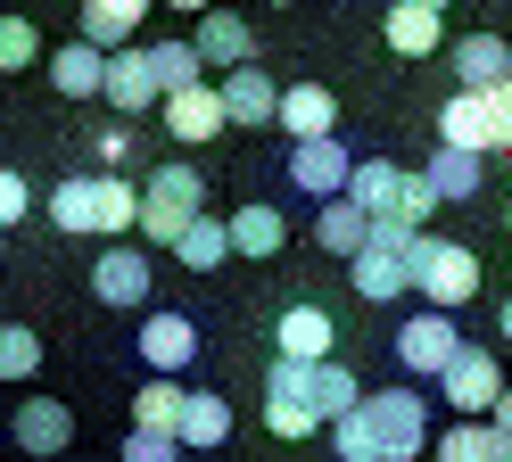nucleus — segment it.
I'll list each match as a JSON object with an SVG mask.
<instances>
[{
  "label": "nucleus",
  "mask_w": 512,
  "mask_h": 462,
  "mask_svg": "<svg viewBox=\"0 0 512 462\" xmlns=\"http://www.w3.org/2000/svg\"><path fill=\"white\" fill-rule=\"evenodd\" d=\"M314 240H323L331 256L356 264V256H364V240H372V215H364V207H347V198H323V215H314Z\"/></svg>",
  "instance_id": "obj_24"
},
{
  "label": "nucleus",
  "mask_w": 512,
  "mask_h": 462,
  "mask_svg": "<svg viewBox=\"0 0 512 462\" xmlns=\"http://www.w3.org/2000/svg\"><path fill=\"white\" fill-rule=\"evenodd\" d=\"M430 454L438 462H512V438L496 421H455V429H438L430 438Z\"/></svg>",
  "instance_id": "obj_21"
},
{
  "label": "nucleus",
  "mask_w": 512,
  "mask_h": 462,
  "mask_svg": "<svg viewBox=\"0 0 512 462\" xmlns=\"http://www.w3.org/2000/svg\"><path fill=\"white\" fill-rule=\"evenodd\" d=\"M207 215V182H199V165H157V174L141 182V248H174L190 223Z\"/></svg>",
  "instance_id": "obj_4"
},
{
  "label": "nucleus",
  "mask_w": 512,
  "mask_h": 462,
  "mask_svg": "<svg viewBox=\"0 0 512 462\" xmlns=\"http://www.w3.org/2000/svg\"><path fill=\"white\" fill-rule=\"evenodd\" d=\"M471 99H479V149H512V83L471 91Z\"/></svg>",
  "instance_id": "obj_34"
},
{
  "label": "nucleus",
  "mask_w": 512,
  "mask_h": 462,
  "mask_svg": "<svg viewBox=\"0 0 512 462\" xmlns=\"http://www.w3.org/2000/svg\"><path fill=\"white\" fill-rule=\"evenodd\" d=\"M405 9H430V17H446V9H455V0H405Z\"/></svg>",
  "instance_id": "obj_39"
},
{
  "label": "nucleus",
  "mask_w": 512,
  "mask_h": 462,
  "mask_svg": "<svg viewBox=\"0 0 512 462\" xmlns=\"http://www.w3.org/2000/svg\"><path fill=\"white\" fill-rule=\"evenodd\" d=\"M389 347H397V363H405V372L438 380L446 363L463 355V330H455V314H430V306H422V314H405V330H397Z\"/></svg>",
  "instance_id": "obj_8"
},
{
  "label": "nucleus",
  "mask_w": 512,
  "mask_h": 462,
  "mask_svg": "<svg viewBox=\"0 0 512 462\" xmlns=\"http://www.w3.org/2000/svg\"><path fill=\"white\" fill-rule=\"evenodd\" d=\"M413 289L430 297V314H455V306H471V297H479V256L422 231V240H413Z\"/></svg>",
  "instance_id": "obj_5"
},
{
  "label": "nucleus",
  "mask_w": 512,
  "mask_h": 462,
  "mask_svg": "<svg viewBox=\"0 0 512 462\" xmlns=\"http://www.w3.org/2000/svg\"><path fill=\"white\" fill-rule=\"evenodd\" d=\"M50 83L67 91V99H91V91L108 83V58L91 50V42H67V50H50Z\"/></svg>",
  "instance_id": "obj_26"
},
{
  "label": "nucleus",
  "mask_w": 512,
  "mask_h": 462,
  "mask_svg": "<svg viewBox=\"0 0 512 462\" xmlns=\"http://www.w3.org/2000/svg\"><path fill=\"white\" fill-rule=\"evenodd\" d=\"M149 75H157V91H190V83H207V66H199V50L190 42H149Z\"/></svg>",
  "instance_id": "obj_29"
},
{
  "label": "nucleus",
  "mask_w": 512,
  "mask_h": 462,
  "mask_svg": "<svg viewBox=\"0 0 512 462\" xmlns=\"http://www.w3.org/2000/svg\"><path fill=\"white\" fill-rule=\"evenodd\" d=\"M182 396H190V388H174V380H141V396H133V429H157V438H174Z\"/></svg>",
  "instance_id": "obj_30"
},
{
  "label": "nucleus",
  "mask_w": 512,
  "mask_h": 462,
  "mask_svg": "<svg viewBox=\"0 0 512 462\" xmlns=\"http://www.w3.org/2000/svg\"><path fill=\"white\" fill-rule=\"evenodd\" d=\"M223 231H232V256H281V248H290V223H281V207H240Z\"/></svg>",
  "instance_id": "obj_25"
},
{
  "label": "nucleus",
  "mask_w": 512,
  "mask_h": 462,
  "mask_svg": "<svg viewBox=\"0 0 512 462\" xmlns=\"http://www.w3.org/2000/svg\"><path fill=\"white\" fill-rule=\"evenodd\" d=\"M42 372V339L25 322H0V380H34Z\"/></svg>",
  "instance_id": "obj_33"
},
{
  "label": "nucleus",
  "mask_w": 512,
  "mask_h": 462,
  "mask_svg": "<svg viewBox=\"0 0 512 462\" xmlns=\"http://www.w3.org/2000/svg\"><path fill=\"white\" fill-rule=\"evenodd\" d=\"M17 446H25V454H67V446H75V405H58V396L17 405Z\"/></svg>",
  "instance_id": "obj_19"
},
{
  "label": "nucleus",
  "mask_w": 512,
  "mask_h": 462,
  "mask_svg": "<svg viewBox=\"0 0 512 462\" xmlns=\"http://www.w3.org/2000/svg\"><path fill=\"white\" fill-rule=\"evenodd\" d=\"M265 9H290V0H265Z\"/></svg>",
  "instance_id": "obj_42"
},
{
  "label": "nucleus",
  "mask_w": 512,
  "mask_h": 462,
  "mask_svg": "<svg viewBox=\"0 0 512 462\" xmlns=\"http://www.w3.org/2000/svg\"><path fill=\"white\" fill-rule=\"evenodd\" d=\"M190 50H199V66H256V33H248V17L240 9H207L199 17V33H190Z\"/></svg>",
  "instance_id": "obj_10"
},
{
  "label": "nucleus",
  "mask_w": 512,
  "mask_h": 462,
  "mask_svg": "<svg viewBox=\"0 0 512 462\" xmlns=\"http://www.w3.org/2000/svg\"><path fill=\"white\" fill-rule=\"evenodd\" d=\"M265 429L290 438V446L323 429V413H314V363H281L273 355V372H265Z\"/></svg>",
  "instance_id": "obj_6"
},
{
  "label": "nucleus",
  "mask_w": 512,
  "mask_h": 462,
  "mask_svg": "<svg viewBox=\"0 0 512 462\" xmlns=\"http://www.w3.org/2000/svg\"><path fill=\"white\" fill-rule=\"evenodd\" d=\"M25 207H34V190H25V174H0V231H17Z\"/></svg>",
  "instance_id": "obj_37"
},
{
  "label": "nucleus",
  "mask_w": 512,
  "mask_h": 462,
  "mask_svg": "<svg viewBox=\"0 0 512 462\" xmlns=\"http://www.w3.org/2000/svg\"><path fill=\"white\" fill-rule=\"evenodd\" d=\"M504 388H512V372H504Z\"/></svg>",
  "instance_id": "obj_43"
},
{
  "label": "nucleus",
  "mask_w": 512,
  "mask_h": 462,
  "mask_svg": "<svg viewBox=\"0 0 512 462\" xmlns=\"http://www.w3.org/2000/svg\"><path fill=\"white\" fill-rule=\"evenodd\" d=\"M190 355H199V322H190V314H149L141 322V363L157 380H174Z\"/></svg>",
  "instance_id": "obj_14"
},
{
  "label": "nucleus",
  "mask_w": 512,
  "mask_h": 462,
  "mask_svg": "<svg viewBox=\"0 0 512 462\" xmlns=\"http://www.w3.org/2000/svg\"><path fill=\"white\" fill-rule=\"evenodd\" d=\"M149 9H157V0H83V42L100 50V58H116V50L141 33Z\"/></svg>",
  "instance_id": "obj_17"
},
{
  "label": "nucleus",
  "mask_w": 512,
  "mask_h": 462,
  "mask_svg": "<svg viewBox=\"0 0 512 462\" xmlns=\"http://www.w3.org/2000/svg\"><path fill=\"white\" fill-rule=\"evenodd\" d=\"M50 215L58 231H91V240H124L141 223V190L124 174H67L50 190Z\"/></svg>",
  "instance_id": "obj_3"
},
{
  "label": "nucleus",
  "mask_w": 512,
  "mask_h": 462,
  "mask_svg": "<svg viewBox=\"0 0 512 462\" xmlns=\"http://www.w3.org/2000/svg\"><path fill=\"white\" fill-rule=\"evenodd\" d=\"M215 99H223V124H273V108H281L265 66H232V75L215 83Z\"/></svg>",
  "instance_id": "obj_16"
},
{
  "label": "nucleus",
  "mask_w": 512,
  "mask_h": 462,
  "mask_svg": "<svg viewBox=\"0 0 512 462\" xmlns=\"http://www.w3.org/2000/svg\"><path fill=\"white\" fill-rule=\"evenodd\" d=\"M100 99H108L116 116L166 108V91H157V75H149V50H116V58H108V83H100Z\"/></svg>",
  "instance_id": "obj_15"
},
{
  "label": "nucleus",
  "mask_w": 512,
  "mask_h": 462,
  "mask_svg": "<svg viewBox=\"0 0 512 462\" xmlns=\"http://www.w3.org/2000/svg\"><path fill=\"white\" fill-rule=\"evenodd\" d=\"M166 132H174V141H215V132H223V99H215V83L174 91V99H166Z\"/></svg>",
  "instance_id": "obj_22"
},
{
  "label": "nucleus",
  "mask_w": 512,
  "mask_h": 462,
  "mask_svg": "<svg viewBox=\"0 0 512 462\" xmlns=\"http://www.w3.org/2000/svg\"><path fill=\"white\" fill-rule=\"evenodd\" d=\"M331 438H339V462H413L430 446V405L413 388H380L331 421Z\"/></svg>",
  "instance_id": "obj_1"
},
{
  "label": "nucleus",
  "mask_w": 512,
  "mask_h": 462,
  "mask_svg": "<svg viewBox=\"0 0 512 462\" xmlns=\"http://www.w3.org/2000/svg\"><path fill=\"white\" fill-rule=\"evenodd\" d=\"M455 75H463V91L512 83V42H504V33H463V42H455Z\"/></svg>",
  "instance_id": "obj_20"
},
{
  "label": "nucleus",
  "mask_w": 512,
  "mask_h": 462,
  "mask_svg": "<svg viewBox=\"0 0 512 462\" xmlns=\"http://www.w3.org/2000/svg\"><path fill=\"white\" fill-rule=\"evenodd\" d=\"M356 405H364V380L347 372L339 355H331V363H314V413H323V421H339V413H356Z\"/></svg>",
  "instance_id": "obj_28"
},
{
  "label": "nucleus",
  "mask_w": 512,
  "mask_h": 462,
  "mask_svg": "<svg viewBox=\"0 0 512 462\" xmlns=\"http://www.w3.org/2000/svg\"><path fill=\"white\" fill-rule=\"evenodd\" d=\"M42 42H34V25L25 17H0V75H17V66H34Z\"/></svg>",
  "instance_id": "obj_35"
},
{
  "label": "nucleus",
  "mask_w": 512,
  "mask_h": 462,
  "mask_svg": "<svg viewBox=\"0 0 512 462\" xmlns=\"http://www.w3.org/2000/svg\"><path fill=\"white\" fill-rule=\"evenodd\" d=\"M438 149H471V157H479V99H471V91H455V99L438 108Z\"/></svg>",
  "instance_id": "obj_32"
},
{
  "label": "nucleus",
  "mask_w": 512,
  "mask_h": 462,
  "mask_svg": "<svg viewBox=\"0 0 512 462\" xmlns=\"http://www.w3.org/2000/svg\"><path fill=\"white\" fill-rule=\"evenodd\" d=\"M166 9H190V17H207V9H215V0H166Z\"/></svg>",
  "instance_id": "obj_40"
},
{
  "label": "nucleus",
  "mask_w": 512,
  "mask_h": 462,
  "mask_svg": "<svg viewBox=\"0 0 512 462\" xmlns=\"http://www.w3.org/2000/svg\"><path fill=\"white\" fill-rule=\"evenodd\" d=\"M504 339H512V297H504Z\"/></svg>",
  "instance_id": "obj_41"
},
{
  "label": "nucleus",
  "mask_w": 512,
  "mask_h": 462,
  "mask_svg": "<svg viewBox=\"0 0 512 462\" xmlns=\"http://www.w3.org/2000/svg\"><path fill=\"white\" fill-rule=\"evenodd\" d=\"M422 182H430L438 207H471V198H479V157H471V149H430Z\"/></svg>",
  "instance_id": "obj_23"
},
{
  "label": "nucleus",
  "mask_w": 512,
  "mask_h": 462,
  "mask_svg": "<svg viewBox=\"0 0 512 462\" xmlns=\"http://www.w3.org/2000/svg\"><path fill=\"white\" fill-rule=\"evenodd\" d=\"M347 174H356V157H347L339 132H331V141H298V149H290V182H298L306 198H339Z\"/></svg>",
  "instance_id": "obj_11"
},
{
  "label": "nucleus",
  "mask_w": 512,
  "mask_h": 462,
  "mask_svg": "<svg viewBox=\"0 0 512 462\" xmlns=\"http://www.w3.org/2000/svg\"><path fill=\"white\" fill-rule=\"evenodd\" d=\"M124 157H133V124H108V132H100V174H116Z\"/></svg>",
  "instance_id": "obj_38"
},
{
  "label": "nucleus",
  "mask_w": 512,
  "mask_h": 462,
  "mask_svg": "<svg viewBox=\"0 0 512 462\" xmlns=\"http://www.w3.org/2000/svg\"><path fill=\"white\" fill-rule=\"evenodd\" d=\"M124 462H182V446L157 438V429H133V438H124Z\"/></svg>",
  "instance_id": "obj_36"
},
{
  "label": "nucleus",
  "mask_w": 512,
  "mask_h": 462,
  "mask_svg": "<svg viewBox=\"0 0 512 462\" xmlns=\"http://www.w3.org/2000/svg\"><path fill=\"white\" fill-rule=\"evenodd\" d=\"M331 339H339V322L323 306H281V322H273V355L281 363H331Z\"/></svg>",
  "instance_id": "obj_9"
},
{
  "label": "nucleus",
  "mask_w": 512,
  "mask_h": 462,
  "mask_svg": "<svg viewBox=\"0 0 512 462\" xmlns=\"http://www.w3.org/2000/svg\"><path fill=\"white\" fill-rule=\"evenodd\" d=\"M149 248H108L100 264H91V297L100 306H149Z\"/></svg>",
  "instance_id": "obj_13"
},
{
  "label": "nucleus",
  "mask_w": 512,
  "mask_h": 462,
  "mask_svg": "<svg viewBox=\"0 0 512 462\" xmlns=\"http://www.w3.org/2000/svg\"><path fill=\"white\" fill-rule=\"evenodd\" d=\"M380 33H389V50H397V58H430V50H438V33H446V17H430V9H405V0H397Z\"/></svg>",
  "instance_id": "obj_27"
},
{
  "label": "nucleus",
  "mask_w": 512,
  "mask_h": 462,
  "mask_svg": "<svg viewBox=\"0 0 512 462\" xmlns=\"http://www.w3.org/2000/svg\"><path fill=\"white\" fill-rule=\"evenodd\" d=\"M438 396H446L463 421H488V413H496V396H504V363H496L488 347H463V355L438 372Z\"/></svg>",
  "instance_id": "obj_7"
},
{
  "label": "nucleus",
  "mask_w": 512,
  "mask_h": 462,
  "mask_svg": "<svg viewBox=\"0 0 512 462\" xmlns=\"http://www.w3.org/2000/svg\"><path fill=\"white\" fill-rule=\"evenodd\" d=\"M174 256L190 264V273H215V264H223V256H232V231H223L215 215H199V223H190V231H182V240H174Z\"/></svg>",
  "instance_id": "obj_31"
},
{
  "label": "nucleus",
  "mask_w": 512,
  "mask_h": 462,
  "mask_svg": "<svg viewBox=\"0 0 512 462\" xmlns=\"http://www.w3.org/2000/svg\"><path fill=\"white\" fill-rule=\"evenodd\" d=\"M232 438V405H223L215 388H190L182 396V421H174V446L182 454H207V446H223Z\"/></svg>",
  "instance_id": "obj_18"
},
{
  "label": "nucleus",
  "mask_w": 512,
  "mask_h": 462,
  "mask_svg": "<svg viewBox=\"0 0 512 462\" xmlns=\"http://www.w3.org/2000/svg\"><path fill=\"white\" fill-rule=\"evenodd\" d=\"M273 124L290 132V149L298 141H331V132H339V99L323 83H290V91H281V108H273Z\"/></svg>",
  "instance_id": "obj_12"
},
{
  "label": "nucleus",
  "mask_w": 512,
  "mask_h": 462,
  "mask_svg": "<svg viewBox=\"0 0 512 462\" xmlns=\"http://www.w3.org/2000/svg\"><path fill=\"white\" fill-rule=\"evenodd\" d=\"M339 198H347V207H364L372 223H405V231H422L438 215L422 165H397V157H356V174H347Z\"/></svg>",
  "instance_id": "obj_2"
},
{
  "label": "nucleus",
  "mask_w": 512,
  "mask_h": 462,
  "mask_svg": "<svg viewBox=\"0 0 512 462\" xmlns=\"http://www.w3.org/2000/svg\"><path fill=\"white\" fill-rule=\"evenodd\" d=\"M504 223H512V207H504Z\"/></svg>",
  "instance_id": "obj_44"
}]
</instances>
